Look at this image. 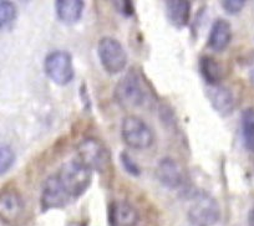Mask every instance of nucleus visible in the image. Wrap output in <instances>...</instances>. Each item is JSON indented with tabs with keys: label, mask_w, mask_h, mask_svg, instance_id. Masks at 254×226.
Returning <instances> with one entry per match:
<instances>
[{
	"label": "nucleus",
	"mask_w": 254,
	"mask_h": 226,
	"mask_svg": "<svg viewBox=\"0 0 254 226\" xmlns=\"http://www.w3.org/2000/svg\"><path fill=\"white\" fill-rule=\"evenodd\" d=\"M121 138L127 147L143 150L153 144L155 133L142 118L128 115L122 120Z\"/></svg>",
	"instance_id": "5"
},
{
	"label": "nucleus",
	"mask_w": 254,
	"mask_h": 226,
	"mask_svg": "<svg viewBox=\"0 0 254 226\" xmlns=\"http://www.w3.org/2000/svg\"><path fill=\"white\" fill-rule=\"evenodd\" d=\"M246 0H223L221 3L222 8L229 15H237L241 13L246 6Z\"/></svg>",
	"instance_id": "21"
},
{
	"label": "nucleus",
	"mask_w": 254,
	"mask_h": 226,
	"mask_svg": "<svg viewBox=\"0 0 254 226\" xmlns=\"http://www.w3.org/2000/svg\"><path fill=\"white\" fill-rule=\"evenodd\" d=\"M85 1L82 0H58L55 1V11L59 20L65 25H74L82 18Z\"/></svg>",
	"instance_id": "13"
},
{
	"label": "nucleus",
	"mask_w": 254,
	"mask_h": 226,
	"mask_svg": "<svg viewBox=\"0 0 254 226\" xmlns=\"http://www.w3.org/2000/svg\"><path fill=\"white\" fill-rule=\"evenodd\" d=\"M249 79H251V82H252V85H253V86H254V69L252 70V71H251V74H249Z\"/></svg>",
	"instance_id": "24"
},
{
	"label": "nucleus",
	"mask_w": 254,
	"mask_h": 226,
	"mask_svg": "<svg viewBox=\"0 0 254 226\" xmlns=\"http://www.w3.org/2000/svg\"><path fill=\"white\" fill-rule=\"evenodd\" d=\"M0 209H1V218L4 220L9 221L18 218L24 209V203L20 194L15 189L11 188H9L8 190H3Z\"/></svg>",
	"instance_id": "16"
},
{
	"label": "nucleus",
	"mask_w": 254,
	"mask_h": 226,
	"mask_svg": "<svg viewBox=\"0 0 254 226\" xmlns=\"http://www.w3.org/2000/svg\"><path fill=\"white\" fill-rule=\"evenodd\" d=\"M18 18V9L15 4L6 0L0 1V28L10 29Z\"/></svg>",
	"instance_id": "18"
},
{
	"label": "nucleus",
	"mask_w": 254,
	"mask_h": 226,
	"mask_svg": "<svg viewBox=\"0 0 254 226\" xmlns=\"http://www.w3.org/2000/svg\"><path fill=\"white\" fill-rule=\"evenodd\" d=\"M138 213L128 201L114 200L107 208L110 226H137Z\"/></svg>",
	"instance_id": "11"
},
{
	"label": "nucleus",
	"mask_w": 254,
	"mask_h": 226,
	"mask_svg": "<svg viewBox=\"0 0 254 226\" xmlns=\"http://www.w3.org/2000/svg\"><path fill=\"white\" fill-rule=\"evenodd\" d=\"M199 74L206 81L207 86H218L222 85V81L224 79V67L219 61H217L214 57L209 55L201 56L198 62Z\"/></svg>",
	"instance_id": "15"
},
{
	"label": "nucleus",
	"mask_w": 254,
	"mask_h": 226,
	"mask_svg": "<svg viewBox=\"0 0 254 226\" xmlns=\"http://www.w3.org/2000/svg\"><path fill=\"white\" fill-rule=\"evenodd\" d=\"M192 3L187 0H168L166 1V15L171 25L183 29L190 24Z\"/></svg>",
	"instance_id": "14"
},
{
	"label": "nucleus",
	"mask_w": 254,
	"mask_h": 226,
	"mask_svg": "<svg viewBox=\"0 0 254 226\" xmlns=\"http://www.w3.org/2000/svg\"><path fill=\"white\" fill-rule=\"evenodd\" d=\"M45 74L58 86H67L75 77L72 56L69 51L55 50L48 53L44 61Z\"/></svg>",
	"instance_id": "7"
},
{
	"label": "nucleus",
	"mask_w": 254,
	"mask_h": 226,
	"mask_svg": "<svg viewBox=\"0 0 254 226\" xmlns=\"http://www.w3.org/2000/svg\"><path fill=\"white\" fill-rule=\"evenodd\" d=\"M156 177L162 186L170 190H176L185 184V173L177 160L165 157L158 162L156 168Z\"/></svg>",
	"instance_id": "9"
},
{
	"label": "nucleus",
	"mask_w": 254,
	"mask_h": 226,
	"mask_svg": "<svg viewBox=\"0 0 254 226\" xmlns=\"http://www.w3.org/2000/svg\"><path fill=\"white\" fill-rule=\"evenodd\" d=\"M97 56L102 69L109 75H119L125 71L128 62L126 48L117 39L104 36L97 43Z\"/></svg>",
	"instance_id": "4"
},
{
	"label": "nucleus",
	"mask_w": 254,
	"mask_h": 226,
	"mask_svg": "<svg viewBox=\"0 0 254 226\" xmlns=\"http://www.w3.org/2000/svg\"><path fill=\"white\" fill-rule=\"evenodd\" d=\"M72 198L64 184L61 183L58 174L48 177L41 188L40 206L41 211H49L53 209H63L70 204Z\"/></svg>",
	"instance_id": "8"
},
{
	"label": "nucleus",
	"mask_w": 254,
	"mask_h": 226,
	"mask_svg": "<svg viewBox=\"0 0 254 226\" xmlns=\"http://www.w3.org/2000/svg\"><path fill=\"white\" fill-rule=\"evenodd\" d=\"M206 96L212 108L221 117H229L233 115L236 109V97L229 87L223 86V85L208 86L206 90Z\"/></svg>",
	"instance_id": "10"
},
{
	"label": "nucleus",
	"mask_w": 254,
	"mask_h": 226,
	"mask_svg": "<svg viewBox=\"0 0 254 226\" xmlns=\"http://www.w3.org/2000/svg\"><path fill=\"white\" fill-rule=\"evenodd\" d=\"M16 162L15 150L10 145L1 144L0 147V174L5 176Z\"/></svg>",
	"instance_id": "19"
},
{
	"label": "nucleus",
	"mask_w": 254,
	"mask_h": 226,
	"mask_svg": "<svg viewBox=\"0 0 254 226\" xmlns=\"http://www.w3.org/2000/svg\"><path fill=\"white\" fill-rule=\"evenodd\" d=\"M92 173L94 172L90 168L82 164L76 158V159L64 163L56 174L72 200H76L80 196L84 195L87 189L91 186Z\"/></svg>",
	"instance_id": "1"
},
{
	"label": "nucleus",
	"mask_w": 254,
	"mask_h": 226,
	"mask_svg": "<svg viewBox=\"0 0 254 226\" xmlns=\"http://www.w3.org/2000/svg\"><path fill=\"white\" fill-rule=\"evenodd\" d=\"M120 162H121L122 168H124L125 172H126L128 176L135 177V178L141 176L140 165L136 163V160L127 152H121V154H120Z\"/></svg>",
	"instance_id": "20"
},
{
	"label": "nucleus",
	"mask_w": 254,
	"mask_h": 226,
	"mask_svg": "<svg viewBox=\"0 0 254 226\" xmlns=\"http://www.w3.org/2000/svg\"><path fill=\"white\" fill-rule=\"evenodd\" d=\"M190 205L187 216L193 226H214L221 220V208L213 195L203 190H196L190 195Z\"/></svg>",
	"instance_id": "2"
},
{
	"label": "nucleus",
	"mask_w": 254,
	"mask_h": 226,
	"mask_svg": "<svg viewBox=\"0 0 254 226\" xmlns=\"http://www.w3.org/2000/svg\"><path fill=\"white\" fill-rule=\"evenodd\" d=\"M241 128L243 144L248 152L254 153V108L249 107L242 112Z\"/></svg>",
	"instance_id": "17"
},
{
	"label": "nucleus",
	"mask_w": 254,
	"mask_h": 226,
	"mask_svg": "<svg viewBox=\"0 0 254 226\" xmlns=\"http://www.w3.org/2000/svg\"><path fill=\"white\" fill-rule=\"evenodd\" d=\"M114 98L125 109H132L142 106L146 92L141 85L140 77L133 70L121 77L114 90Z\"/></svg>",
	"instance_id": "6"
},
{
	"label": "nucleus",
	"mask_w": 254,
	"mask_h": 226,
	"mask_svg": "<svg viewBox=\"0 0 254 226\" xmlns=\"http://www.w3.org/2000/svg\"><path fill=\"white\" fill-rule=\"evenodd\" d=\"M233 31L229 21L226 19H217L213 21L209 30L207 46L214 52H223L231 44Z\"/></svg>",
	"instance_id": "12"
},
{
	"label": "nucleus",
	"mask_w": 254,
	"mask_h": 226,
	"mask_svg": "<svg viewBox=\"0 0 254 226\" xmlns=\"http://www.w3.org/2000/svg\"><path fill=\"white\" fill-rule=\"evenodd\" d=\"M117 13L121 14L125 18H131L135 14V5L131 0H121V1H114Z\"/></svg>",
	"instance_id": "22"
},
{
	"label": "nucleus",
	"mask_w": 254,
	"mask_h": 226,
	"mask_svg": "<svg viewBox=\"0 0 254 226\" xmlns=\"http://www.w3.org/2000/svg\"><path fill=\"white\" fill-rule=\"evenodd\" d=\"M77 159L92 172L105 174L111 167V152L102 140L87 137L77 144Z\"/></svg>",
	"instance_id": "3"
},
{
	"label": "nucleus",
	"mask_w": 254,
	"mask_h": 226,
	"mask_svg": "<svg viewBox=\"0 0 254 226\" xmlns=\"http://www.w3.org/2000/svg\"><path fill=\"white\" fill-rule=\"evenodd\" d=\"M248 225L249 226H254V208L249 211L248 215Z\"/></svg>",
	"instance_id": "23"
}]
</instances>
